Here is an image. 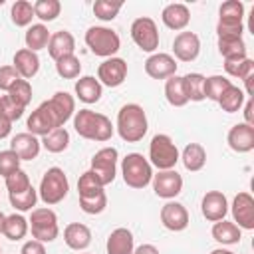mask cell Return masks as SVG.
I'll use <instances>...</instances> for the list:
<instances>
[{"label":"cell","mask_w":254,"mask_h":254,"mask_svg":"<svg viewBox=\"0 0 254 254\" xmlns=\"http://www.w3.org/2000/svg\"><path fill=\"white\" fill-rule=\"evenodd\" d=\"M133 254H159V250L153 244H141L133 250Z\"/></svg>","instance_id":"obj_53"},{"label":"cell","mask_w":254,"mask_h":254,"mask_svg":"<svg viewBox=\"0 0 254 254\" xmlns=\"http://www.w3.org/2000/svg\"><path fill=\"white\" fill-rule=\"evenodd\" d=\"M64 242L71 250H85L91 244V230L81 222H71L64 228Z\"/></svg>","instance_id":"obj_26"},{"label":"cell","mask_w":254,"mask_h":254,"mask_svg":"<svg viewBox=\"0 0 254 254\" xmlns=\"http://www.w3.org/2000/svg\"><path fill=\"white\" fill-rule=\"evenodd\" d=\"M62 4L58 0H38L34 2V16L40 18L42 22H52L60 16Z\"/></svg>","instance_id":"obj_42"},{"label":"cell","mask_w":254,"mask_h":254,"mask_svg":"<svg viewBox=\"0 0 254 254\" xmlns=\"http://www.w3.org/2000/svg\"><path fill=\"white\" fill-rule=\"evenodd\" d=\"M121 175L127 187L145 189L153 179V167L141 153H129L121 161Z\"/></svg>","instance_id":"obj_4"},{"label":"cell","mask_w":254,"mask_h":254,"mask_svg":"<svg viewBox=\"0 0 254 254\" xmlns=\"http://www.w3.org/2000/svg\"><path fill=\"white\" fill-rule=\"evenodd\" d=\"M210 254H236V252H230V250H224V248H216V250H212Z\"/></svg>","instance_id":"obj_54"},{"label":"cell","mask_w":254,"mask_h":254,"mask_svg":"<svg viewBox=\"0 0 254 254\" xmlns=\"http://www.w3.org/2000/svg\"><path fill=\"white\" fill-rule=\"evenodd\" d=\"M77 192H79V208L85 214H99L107 206V194L103 190V185L95 179L91 171H85L77 181Z\"/></svg>","instance_id":"obj_3"},{"label":"cell","mask_w":254,"mask_h":254,"mask_svg":"<svg viewBox=\"0 0 254 254\" xmlns=\"http://www.w3.org/2000/svg\"><path fill=\"white\" fill-rule=\"evenodd\" d=\"M12 65H14V69L18 71V75L22 79H32L40 69V58H38L36 52L28 50V48H22L14 54V64Z\"/></svg>","instance_id":"obj_25"},{"label":"cell","mask_w":254,"mask_h":254,"mask_svg":"<svg viewBox=\"0 0 254 254\" xmlns=\"http://www.w3.org/2000/svg\"><path fill=\"white\" fill-rule=\"evenodd\" d=\"M12 131V121L6 117L4 107H2V99H0V139H6Z\"/></svg>","instance_id":"obj_51"},{"label":"cell","mask_w":254,"mask_h":254,"mask_svg":"<svg viewBox=\"0 0 254 254\" xmlns=\"http://www.w3.org/2000/svg\"><path fill=\"white\" fill-rule=\"evenodd\" d=\"M10 198V204L20 210V212H26V210H34L36 206V200H38V190L34 187H28L26 190L22 192H14V194H8Z\"/></svg>","instance_id":"obj_41"},{"label":"cell","mask_w":254,"mask_h":254,"mask_svg":"<svg viewBox=\"0 0 254 254\" xmlns=\"http://www.w3.org/2000/svg\"><path fill=\"white\" fill-rule=\"evenodd\" d=\"M218 52L224 60L246 58V44L242 38H218Z\"/></svg>","instance_id":"obj_36"},{"label":"cell","mask_w":254,"mask_h":254,"mask_svg":"<svg viewBox=\"0 0 254 254\" xmlns=\"http://www.w3.org/2000/svg\"><path fill=\"white\" fill-rule=\"evenodd\" d=\"M179 157H181L185 169L190 173H196L206 165V151L200 143H189Z\"/></svg>","instance_id":"obj_29"},{"label":"cell","mask_w":254,"mask_h":254,"mask_svg":"<svg viewBox=\"0 0 254 254\" xmlns=\"http://www.w3.org/2000/svg\"><path fill=\"white\" fill-rule=\"evenodd\" d=\"M2 99V107H4V113H6V117L14 123V121H18L22 115H24V107H20L18 103H14L8 95H4V97H0Z\"/></svg>","instance_id":"obj_49"},{"label":"cell","mask_w":254,"mask_h":254,"mask_svg":"<svg viewBox=\"0 0 254 254\" xmlns=\"http://www.w3.org/2000/svg\"><path fill=\"white\" fill-rule=\"evenodd\" d=\"M75 95L83 103H97L103 95V85L93 75H83L75 81Z\"/></svg>","instance_id":"obj_28"},{"label":"cell","mask_w":254,"mask_h":254,"mask_svg":"<svg viewBox=\"0 0 254 254\" xmlns=\"http://www.w3.org/2000/svg\"><path fill=\"white\" fill-rule=\"evenodd\" d=\"M56 71L64 79H75L81 73V62H79V58L75 54L65 56V58H62V60L56 62Z\"/></svg>","instance_id":"obj_40"},{"label":"cell","mask_w":254,"mask_h":254,"mask_svg":"<svg viewBox=\"0 0 254 254\" xmlns=\"http://www.w3.org/2000/svg\"><path fill=\"white\" fill-rule=\"evenodd\" d=\"M107 254H133L135 250V240L129 228H115L109 236H107V244H105Z\"/></svg>","instance_id":"obj_27"},{"label":"cell","mask_w":254,"mask_h":254,"mask_svg":"<svg viewBox=\"0 0 254 254\" xmlns=\"http://www.w3.org/2000/svg\"><path fill=\"white\" fill-rule=\"evenodd\" d=\"M224 69L228 75L232 77H238L244 81L246 89H244V95L246 97H252L254 89H252V79H254V62L246 56V58H234V60H224Z\"/></svg>","instance_id":"obj_19"},{"label":"cell","mask_w":254,"mask_h":254,"mask_svg":"<svg viewBox=\"0 0 254 254\" xmlns=\"http://www.w3.org/2000/svg\"><path fill=\"white\" fill-rule=\"evenodd\" d=\"M4 218H6V214L0 210V234H2V226H4Z\"/></svg>","instance_id":"obj_55"},{"label":"cell","mask_w":254,"mask_h":254,"mask_svg":"<svg viewBox=\"0 0 254 254\" xmlns=\"http://www.w3.org/2000/svg\"><path fill=\"white\" fill-rule=\"evenodd\" d=\"M161 20H163V24L169 30L179 32V30H185L189 26V22H190V10L185 4H181V2H173V4H167L163 8Z\"/></svg>","instance_id":"obj_24"},{"label":"cell","mask_w":254,"mask_h":254,"mask_svg":"<svg viewBox=\"0 0 254 254\" xmlns=\"http://www.w3.org/2000/svg\"><path fill=\"white\" fill-rule=\"evenodd\" d=\"M145 73L153 79H169L171 75H177V62L171 54H151L145 60Z\"/></svg>","instance_id":"obj_15"},{"label":"cell","mask_w":254,"mask_h":254,"mask_svg":"<svg viewBox=\"0 0 254 254\" xmlns=\"http://www.w3.org/2000/svg\"><path fill=\"white\" fill-rule=\"evenodd\" d=\"M244 101H246V95H244V91L238 87V85H230L222 95H220V99L216 101L220 107H222V111H226V113H236V111H240L242 109V105H244Z\"/></svg>","instance_id":"obj_34"},{"label":"cell","mask_w":254,"mask_h":254,"mask_svg":"<svg viewBox=\"0 0 254 254\" xmlns=\"http://www.w3.org/2000/svg\"><path fill=\"white\" fill-rule=\"evenodd\" d=\"M185 93L189 101H202L204 99V75L202 73H187L183 75Z\"/></svg>","instance_id":"obj_37"},{"label":"cell","mask_w":254,"mask_h":254,"mask_svg":"<svg viewBox=\"0 0 254 254\" xmlns=\"http://www.w3.org/2000/svg\"><path fill=\"white\" fill-rule=\"evenodd\" d=\"M218 20H244V4L240 0H226L218 8Z\"/></svg>","instance_id":"obj_45"},{"label":"cell","mask_w":254,"mask_h":254,"mask_svg":"<svg viewBox=\"0 0 254 254\" xmlns=\"http://www.w3.org/2000/svg\"><path fill=\"white\" fill-rule=\"evenodd\" d=\"M46 105L56 121V127H64L75 113V99L67 91H56L52 99L46 101Z\"/></svg>","instance_id":"obj_14"},{"label":"cell","mask_w":254,"mask_h":254,"mask_svg":"<svg viewBox=\"0 0 254 254\" xmlns=\"http://www.w3.org/2000/svg\"><path fill=\"white\" fill-rule=\"evenodd\" d=\"M131 38L139 46V50L149 52V54L155 52L159 48V30H157L155 20L149 16L135 18L131 24Z\"/></svg>","instance_id":"obj_10"},{"label":"cell","mask_w":254,"mask_h":254,"mask_svg":"<svg viewBox=\"0 0 254 254\" xmlns=\"http://www.w3.org/2000/svg\"><path fill=\"white\" fill-rule=\"evenodd\" d=\"M200 210H202V216L210 222L224 220L228 212V200L220 190H208L200 200Z\"/></svg>","instance_id":"obj_20"},{"label":"cell","mask_w":254,"mask_h":254,"mask_svg":"<svg viewBox=\"0 0 254 254\" xmlns=\"http://www.w3.org/2000/svg\"><path fill=\"white\" fill-rule=\"evenodd\" d=\"M20 157L12 151V149H6V151H0V175L6 179L8 175H12L14 171L20 169Z\"/></svg>","instance_id":"obj_47"},{"label":"cell","mask_w":254,"mask_h":254,"mask_svg":"<svg viewBox=\"0 0 254 254\" xmlns=\"http://www.w3.org/2000/svg\"><path fill=\"white\" fill-rule=\"evenodd\" d=\"M28 187H32V183H30L28 173L22 171V169H18V171H14L12 175L6 177V189H8V194L22 192V190H26Z\"/></svg>","instance_id":"obj_46"},{"label":"cell","mask_w":254,"mask_h":254,"mask_svg":"<svg viewBox=\"0 0 254 254\" xmlns=\"http://www.w3.org/2000/svg\"><path fill=\"white\" fill-rule=\"evenodd\" d=\"M161 222H163V226L167 230L181 232V230H185L189 226V212L181 202L169 200L161 208Z\"/></svg>","instance_id":"obj_17"},{"label":"cell","mask_w":254,"mask_h":254,"mask_svg":"<svg viewBox=\"0 0 254 254\" xmlns=\"http://www.w3.org/2000/svg\"><path fill=\"white\" fill-rule=\"evenodd\" d=\"M10 18L16 26L24 28V26H30L32 24V18L34 16V4H30L28 0H16L10 8Z\"/></svg>","instance_id":"obj_38"},{"label":"cell","mask_w":254,"mask_h":254,"mask_svg":"<svg viewBox=\"0 0 254 254\" xmlns=\"http://www.w3.org/2000/svg\"><path fill=\"white\" fill-rule=\"evenodd\" d=\"M18 79H22V77L18 75V71L14 69V65H2V67H0V89H2V91L8 93V89H10Z\"/></svg>","instance_id":"obj_48"},{"label":"cell","mask_w":254,"mask_h":254,"mask_svg":"<svg viewBox=\"0 0 254 254\" xmlns=\"http://www.w3.org/2000/svg\"><path fill=\"white\" fill-rule=\"evenodd\" d=\"M165 97L173 107H183L189 103L187 93H185V83L181 75H171L165 81Z\"/></svg>","instance_id":"obj_32"},{"label":"cell","mask_w":254,"mask_h":254,"mask_svg":"<svg viewBox=\"0 0 254 254\" xmlns=\"http://www.w3.org/2000/svg\"><path fill=\"white\" fill-rule=\"evenodd\" d=\"M226 143L234 153H250L254 149V125L236 123L226 135Z\"/></svg>","instance_id":"obj_16"},{"label":"cell","mask_w":254,"mask_h":254,"mask_svg":"<svg viewBox=\"0 0 254 254\" xmlns=\"http://www.w3.org/2000/svg\"><path fill=\"white\" fill-rule=\"evenodd\" d=\"M6 95H8L14 103H18L20 107L26 109V105L32 101V85H30L28 79H18V81L8 89Z\"/></svg>","instance_id":"obj_43"},{"label":"cell","mask_w":254,"mask_h":254,"mask_svg":"<svg viewBox=\"0 0 254 254\" xmlns=\"http://www.w3.org/2000/svg\"><path fill=\"white\" fill-rule=\"evenodd\" d=\"M28 226H30V232H32L34 240H40V242H54L60 234L58 216L48 206L34 208L32 216L28 220Z\"/></svg>","instance_id":"obj_8"},{"label":"cell","mask_w":254,"mask_h":254,"mask_svg":"<svg viewBox=\"0 0 254 254\" xmlns=\"http://www.w3.org/2000/svg\"><path fill=\"white\" fill-rule=\"evenodd\" d=\"M173 54L181 62H192L200 54V40L194 32H179L173 42Z\"/></svg>","instance_id":"obj_18"},{"label":"cell","mask_w":254,"mask_h":254,"mask_svg":"<svg viewBox=\"0 0 254 254\" xmlns=\"http://www.w3.org/2000/svg\"><path fill=\"white\" fill-rule=\"evenodd\" d=\"M153 183V190L157 196L161 198H175L181 190H183V177L175 171V169H169V171H159L157 175H153L151 179Z\"/></svg>","instance_id":"obj_13"},{"label":"cell","mask_w":254,"mask_h":254,"mask_svg":"<svg viewBox=\"0 0 254 254\" xmlns=\"http://www.w3.org/2000/svg\"><path fill=\"white\" fill-rule=\"evenodd\" d=\"M0 254H2V248H0Z\"/></svg>","instance_id":"obj_56"},{"label":"cell","mask_w":254,"mask_h":254,"mask_svg":"<svg viewBox=\"0 0 254 254\" xmlns=\"http://www.w3.org/2000/svg\"><path fill=\"white\" fill-rule=\"evenodd\" d=\"M20 254H46V246L40 240H26L22 244Z\"/></svg>","instance_id":"obj_50"},{"label":"cell","mask_w":254,"mask_h":254,"mask_svg":"<svg viewBox=\"0 0 254 254\" xmlns=\"http://www.w3.org/2000/svg\"><path fill=\"white\" fill-rule=\"evenodd\" d=\"M232 85V81L224 75H208L204 77V99L218 101L220 95Z\"/></svg>","instance_id":"obj_39"},{"label":"cell","mask_w":254,"mask_h":254,"mask_svg":"<svg viewBox=\"0 0 254 254\" xmlns=\"http://www.w3.org/2000/svg\"><path fill=\"white\" fill-rule=\"evenodd\" d=\"M230 212L240 230H254V198L250 192H238L230 204Z\"/></svg>","instance_id":"obj_12"},{"label":"cell","mask_w":254,"mask_h":254,"mask_svg":"<svg viewBox=\"0 0 254 254\" xmlns=\"http://www.w3.org/2000/svg\"><path fill=\"white\" fill-rule=\"evenodd\" d=\"M73 129L79 137L89 141H109L113 137V123L107 115L91 111V109H79L73 115Z\"/></svg>","instance_id":"obj_1"},{"label":"cell","mask_w":254,"mask_h":254,"mask_svg":"<svg viewBox=\"0 0 254 254\" xmlns=\"http://www.w3.org/2000/svg\"><path fill=\"white\" fill-rule=\"evenodd\" d=\"M85 44L91 54L99 58H115V54L121 48V40L115 30L105 26H91L85 32Z\"/></svg>","instance_id":"obj_5"},{"label":"cell","mask_w":254,"mask_h":254,"mask_svg":"<svg viewBox=\"0 0 254 254\" xmlns=\"http://www.w3.org/2000/svg\"><path fill=\"white\" fill-rule=\"evenodd\" d=\"M67 190H69V181H67L64 169L52 167V169H48V171L44 173V177H42V181H40L38 196H40L48 206H52V204L62 202V200L65 198Z\"/></svg>","instance_id":"obj_6"},{"label":"cell","mask_w":254,"mask_h":254,"mask_svg":"<svg viewBox=\"0 0 254 254\" xmlns=\"http://www.w3.org/2000/svg\"><path fill=\"white\" fill-rule=\"evenodd\" d=\"M26 127H28V133H32L36 137H44L50 131L58 129L56 127V121H54V117H52V113H50V109L46 105V101L32 111V115L26 121Z\"/></svg>","instance_id":"obj_21"},{"label":"cell","mask_w":254,"mask_h":254,"mask_svg":"<svg viewBox=\"0 0 254 254\" xmlns=\"http://www.w3.org/2000/svg\"><path fill=\"white\" fill-rule=\"evenodd\" d=\"M85 254H87V252H85Z\"/></svg>","instance_id":"obj_57"},{"label":"cell","mask_w":254,"mask_h":254,"mask_svg":"<svg viewBox=\"0 0 254 254\" xmlns=\"http://www.w3.org/2000/svg\"><path fill=\"white\" fill-rule=\"evenodd\" d=\"M50 32L44 24H32L24 36L26 40V48L32 50V52H38V50H44L48 48V42H50Z\"/></svg>","instance_id":"obj_35"},{"label":"cell","mask_w":254,"mask_h":254,"mask_svg":"<svg viewBox=\"0 0 254 254\" xmlns=\"http://www.w3.org/2000/svg\"><path fill=\"white\" fill-rule=\"evenodd\" d=\"M30 226H28V220L22 216V214H8L4 218V226H2V234L8 238V240H22L26 234H28Z\"/></svg>","instance_id":"obj_31"},{"label":"cell","mask_w":254,"mask_h":254,"mask_svg":"<svg viewBox=\"0 0 254 254\" xmlns=\"http://www.w3.org/2000/svg\"><path fill=\"white\" fill-rule=\"evenodd\" d=\"M10 149L20 157V161H34L42 149V143L32 133H18L12 137Z\"/></svg>","instance_id":"obj_23"},{"label":"cell","mask_w":254,"mask_h":254,"mask_svg":"<svg viewBox=\"0 0 254 254\" xmlns=\"http://www.w3.org/2000/svg\"><path fill=\"white\" fill-rule=\"evenodd\" d=\"M212 238L220 244H238L240 238H242V230L234 224V222H228V220H218L212 224V230H210Z\"/></svg>","instance_id":"obj_30"},{"label":"cell","mask_w":254,"mask_h":254,"mask_svg":"<svg viewBox=\"0 0 254 254\" xmlns=\"http://www.w3.org/2000/svg\"><path fill=\"white\" fill-rule=\"evenodd\" d=\"M75 52V38L71 32L67 30H60V32H54L50 36V42H48V54L54 62L65 58V56H71Z\"/></svg>","instance_id":"obj_22"},{"label":"cell","mask_w":254,"mask_h":254,"mask_svg":"<svg viewBox=\"0 0 254 254\" xmlns=\"http://www.w3.org/2000/svg\"><path fill=\"white\" fill-rule=\"evenodd\" d=\"M121 8H123V2H111V0H95L93 2V14L103 22L115 20Z\"/></svg>","instance_id":"obj_44"},{"label":"cell","mask_w":254,"mask_h":254,"mask_svg":"<svg viewBox=\"0 0 254 254\" xmlns=\"http://www.w3.org/2000/svg\"><path fill=\"white\" fill-rule=\"evenodd\" d=\"M127 79V62L121 58H107L97 67V81L107 87H119Z\"/></svg>","instance_id":"obj_11"},{"label":"cell","mask_w":254,"mask_h":254,"mask_svg":"<svg viewBox=\"0 0 254 254\" xmlns=\"http://www.w3.org/2000/svg\"><path fill=\"white\" fill-rule=\"evenodd\" d=\"M117 133L127 143H137L147 135V113L139 103H127L117 113Z\"/></svg>","instance_id":"obj_2"},{"label":"cell","mask_w":254,"mask_h":254,"mask_svg":"<svg viewBox=\"0 0 254 254\" xmlns=\"http://www.w3.org/2000/svg\"><path fill=\"white\" fill-rule=\"evenodd\" d=\"M252 109H254V99L252 97H246V101H244V123H248V125H254Z\"/></svg>","instance_id":"obj_52"},{"label":"cell","mask_w":254,"mask_h":254,"mask_svg":"<svg viewBox=\"0 0 254 254\" xmlns=\"http://www.w3.org/2000/svg\"><path fill=\"white\" fill-rule=\"evenodd\" d=\"M179 149L175 145V141L165 135V133H157L151 143H149V163L151 167H157L159 171H169L175 169V165L179 163Z\"/></svg>","instance_id":"obj_7"},{"label":"cell","mask_w":254,"mask_h":254,"mask_svg":"<svg viewBox=\"0 0 254 254\" xmlns=\"http://www.w3.org/2000/svg\"><path fill=\"white\" fill-rule=\"evenodd\" d=\"M40 143L50 153H64L69 147V133L65 127H58V129L50 131L48 135H44Z\"/></svg>","instance_id":"obj_33"},{"label":"cell","mask_w":254,"mask_h":254,"mask_svg":"<svg viewBox=\"0 0 254 254\" xmlns=\"http://www.w3.org/2000/svg\"><path fill=\"white\" fill-rule=\"evenodd\" d=\"M117 149L115 147H103L99 149L93 157H91V173L95 175V179L105 187L109 183H113L115 175H117Z\"/></svg>","instance_id":"obj_9"}]
</instances>
